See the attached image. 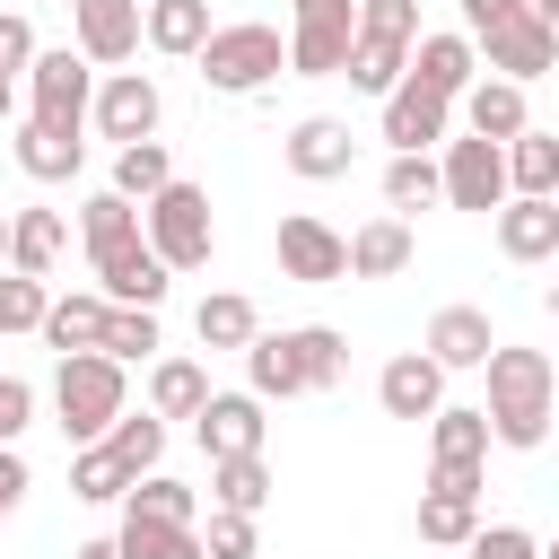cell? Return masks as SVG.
<instances>
[{"mask_svg": "<svg viewBox=\"0 0 559 559\" xmlns=\"http://www.w3.org/2000/svg\"><path fill=\"white\" fill-rule=\"evenodd\" d=\"M480 367H489V411H480L489 437L533 454V445L550 437V384H559V376H550V349H515V341H498Z\"/></svg>", "mask_w": 559, "mask_h": 559, "instance_id": "obj_1", "label": "cell"}, {"mask_svg": "<svg viewBox=\"0 0 559 559\" xmlns=\"http://www.w3.org/2000/svg\"><path fill=\"white\" fill-rule=\"evenodd\" d=\"M411 44H419V0H358V35H349L341 79H349V87H367V96H393V87H402Z\"/></svg>", "mask_w": 559, "mask_h": 559, "instance_id": "obj_2", "label": "cell"}, {"mask_svg": "<svg viewBox=\"0 0 559 559\" xmlns=\"http://www.w3.org/2000/svg\"><path fill=\"white\" fill-rule=\"evenodd\" d=\"M192 61H201V79H210L218 96H262V87L280 79V61H288V44H280V26H262V17H245V26H210Z\"/></svg>", "mask_w": 559, "mask_h": 559, "instance_id": "obj_3", "label": "cell"}, {"mask_svg": "<svg viewBox=\"0 0 559 559\" xmlns=\"http://www.w3.org/2000/svg\"><path fill=\"white\" fill-rule=\"evenodd\" d=\"M140 245L166 262V271H201L210 253H218V227H210V192L201 183H166V192H148L140 201Z\"/></svg>", "mask_w": 559, "mask_h": 559, "instance_id": "obj_4", "label": "cell"}, {"mask_svg": "<svg viewBox=\"0 0 559 559\" xmlns=\"http://www.w3.org/2000/svg\"><path fill=\"white\" fill-rule=\"evenodd\" d=\"M52 402H61L70 445H96V437L122 419V367L96 358V349H79V358H61V376H52Z\"/></svg>", "mask_w": 559, "mask_h": 559, "instance_id": "obj_5", "label": "cell"}, {"mask_svg": "<svg viewBox=\"0 0 559 559\" xmlns=\"http://www.w3.org/2000/svg\"><path fill=\"white\" fill-rule=\"evenodd\" d=\"M349 35H358V0H297V26H288V70H297V79H341Z\"/></svg>", "mask_w": 559, "mask_h": 559, "instance_id": "obj_6", "label": "cell"}, {"mask_svg": "<svg viewBox=\"0 0 559 559\" xmlns=\"http://www.w3.org/2000/svg\"><path fill=\"white\" fill-rule=\"evenodd\" d=\"M26 87H35V114H26V122L79 131V122H87V96H96V70H87L79 52H35V61H26Z\"/></svg>", "mask_w": 559, "mask_h": 559, "instance_id": "obj_7", "label": "cell"}, {"mask_svg": "<svg viewBox=\"0 0 559 559\" xmlns=\"http://www.w3.org/2000/svg\"><path fill=\"white\" fill-rule=\"evenodd\" d=\"M437 192L454 210H498L507 201V166L489 140H445V166H437Z\"/></svg>", "mask_w": 559, "mask_h": 559, "instance_id": "obj_8", "label": "cell"}, {"mask_svg": "<svg viewBox=\"0 0 559 559\" xmlns=\"http://www.w3.org/2000/svg\"><path fill=\"white\" fill-rule=\"evenodd\" d=\"M480 44H489V70H498L507 87H524V79H542V70L559 61V35H550L533 9H515V17H507V26H489Z\"/></svg>", "mask_w": 559, "mask_h": 559, "instance_id": "obj_9", "label": "cell"}, {"mask_svg": "<svg viewBox=\"0 0 559 559\" xmlns=\"http://www.w3.org/2000/svg\"><path fill=\"white\" fill-rule=\"evenodd\" d=\"M87 114H96V131H105V140H122V148H131V140H148V131H157V79L114 70V79L87 96Z\"/></svg>", "mask_w": 559, "mask_h": 559, "instance_id": "obj_10", "label": "cell"}, {"mask_svg": "<svg viewBox=\"0 0 559 559\" xmlns=\"http://www.w3.org/2000/svg\"><path fill=\"white\" fill-rule=\"evenodd\" d=\"M280 271L306 280V288H323V280H349V253H341V236H332L323 218L288 210V218H280Z\"/></svg>", "mask_w": 559, "mask_h": 559, "instance_id": "obj_11", "label": "cell"}, {"mask_svg": "<svg viewBox=\"0 0 559 559\" xmlns=\"http://www.w3.org/2000/svg\"><path fill=\"white\" fill-rule=\"evenodd\" d=\"M79 61H131L140 52V0H70Z\"/></svg>", "mask_w": 559, "mask_h": 559, "instance_id": "obj_12", "label": "cell"}, {"mask_svg": "<svg viewBox=\"0 0 559 559\" xmlns=\"http://www.w3.org/2000/svg\"><path fill=\"white\" fill-rule=\"evenodd\" d=\"M445 122H454V105L428 96V87H411V79L384 96V140H393V157H428V140H445Z\"/></svg>", "mask_w": 559, "mask_h": 559, "instance_id": "obj_13", "label": "cell"}, {"mask_svg": "<svg viewBox=\"0 0 559 559\" xmlns=\"http://www.w3.org/2000/svg\"><path fill=\"white\" fill-rule=\"evenodd\" d=\"M192 428H201L210 463H227V454H262V402H253V393H210V402L192 411Z\"/></svg>", "mask_w": 559, "mask_h": 559, "instance_id": "obj_14", "label": "cell"}, {"mask_svg": "<svg viewBox=\"0 0 559 559\" xmlns=\"http://www.w3.org/2000/svg\"><path fill=\"white\" fill-rule=\"evenodd\" d=\"M96 280H105V306H140V314H157V297H166V262L148 253V245H122V253H96Z\"/></svg>", "mask_w": 559, "mask_h": 559, "instance_id": "obj_15", "label": "cell"}, {"mask_svg": "<svg viewBox=\"0 0 559 559\" xmlns=\"http://www.w3.org/2000/svg\"><path fill=\"white\" fill-rule=\"evenodd\" d=\"M376 402H384L393 419H428V411H445V367L419 358V349H402V358L376 376Z\"/></svg>", "mask_w": 559, "mask_h": 559, "instance_id": "obj_16", "label": "cell"}, {"mask_svg": "<svg viewBox=\"0 0 559 559\" xmlns=\"http://www.w3.org/2000/svg\"><path fill=\"white\" fill-rule=\"evenodd\" d=\"M402 79L454 105V96L472 87V35H419V44H411V61H402Z\"/></svg>", "mask_w": 559, "mask_h": 559, "instance_id": "obj_17", "label": "cell"}, {"mask_svg": "<svg viewBox=\"0 0 559 559\" xmlns=\"http://www.w3.org/2000/svg\"><path fill=\"white\" fill-rule=\"evenodd\" d=\"M349 157H358V140H349V122H332V114H306V122L288 131V166H297L306 183L349 175Z\"/></svg>", "mask_w": 559, "mask_h": 559, "instance_id": "obj_18", "label": "cell"}, {"mask_svg": "<svg viewBox=\"0 0 559 559\" xmlns=\"http://www.w3.org/2000/svg\"><path fill=\"white\" fill-rule=\"evenodd\" d=\"M498 166H507V192L515 201H559V140L550 131H515L498 148Z\"/></svg>", "mask_w": 559, "mask_h": 559, "instance_id": "obj_19", "label": "cell"}, {"mask_svg": "<svg viewBox=\"0 0 559 559\" xmlns=\"http://www.w3.org/2000/svg\"><path fill=\"white\" fill-rule=\"evenodd\" d=\"M498 253L507 262H550L559 253V201H498Z\"/></svg>", "mask_w": 559, "mask_h": 559, "instance_id": "obj_20", "label": "cell"}, {"mask_svg": "<svg viewBox=\"0 0 559 559\" xmlns=\"http://www.w3.org/2000/svg\"><path fill=\"white\" fill-rule=\"evenodd\" d=\"M463 122H472V140H489V148H507L515 131H533V114H524V87H507V79H480V87H463Z\"/></svg>", "mask_w": 559, "mask_h": 559, "instance_id": "obj_21", "label": "cell"}, {"mask_svg": "<svg viewBox=\"0 0 559 559\" xmlns=\"http://www.w3.org/2000/svg\"><path fill=\"white\" fill-rule=\"evenodd\" d=\"M61 245H70L61 210H17V218H9V271H17V280H52Z\"/></svg>", "mask_w": 559, "mask_h": 559, "instance_id": "obj_22", "label": "cell"}, {"mask_svg": "<svg viewBox=\"0 0 559 559\" xmlns=\"http://www.w3.org/2000/svg\"><path fill=\"white\" fill-rule=\"evenodd\" d=\"M498 341H489V314L480 306H445L437 323H428V349L419 358H437V367H480Z\"/></svg>", "mask_w": 559, "mask_h": 559, "instance_id": "obj_23", "label": "cell"}, {"mask_svg": "<svg viewBox=\"0 0 559 559\" xmlns=\"http://www.w3.org/2000/svg\"><path fill=\"white\" fill-rule=\"evenodd\" d=\"M341 253H349L358 280H393V271H411V227L402 218H367L358 236H341Z\"/></svg>", "mask_w": 559, "mask_h": 559, "instance_id": "obj_24", "label": "cell"}, {"mask_svg": "<svg viewBox=\"0 0 559 559\" xmlns=\"http://www.w3.org/2000/svg\"><path fill=\"white\" fill-rule=\"evenodd\" d=\"M288 358H297V384H306V393H332V384L349 376V341H341L332 323H297V332H288Z\"/></svg>", "mask_w": 559, "mask_h": 559, "instance_id": "obj_25", "label": "cell"}, {"mask_svg": "<svg viewBox=\"0 0 559 559\" xmlns=\"http://www.w3.org/2000/svg\"><path fill=\"white\" fill-rule=\"evenodd\" d=\"M79 157H87V140H79V131H44V122H26V131H17V166H26L35 183H70V175H79Z\"/></svg>", "mask_w": 559, "mask_h": 559, "instance_id": "obj_26", "label": "cell"}, {"mask_svg": "<svg viewBox=\"0 0 559 559\" xmlns=\"http://www.w3.org/2000/svg\"><path fill=\"white\" fill-rule=\"evenodd\" d=\"M140 35H148L157 52H201V35H210V0H148V9H140Z\"/></svg>", "mask_w": 559, "mask_h": 559, "instance_id": "obj_27", "label": "cell"}, {"mask_svg": "<svg viewBox=\"0 0 559 559\" xmlns=\"http://www.w3.org/2000/svg\"><path fill=\"white\" fill-rule=\"evenodd\" d=\"M35 332H44L61 358H79V349H96V332H105V297H52Z\"/></svg>", "mask_w": 559, "mask_h": 559, "instance_id": "obj_28", "label": "cell"}, {"mask_svg": "<svg viewBox=\"0 0 559 559\" xmlns=\"http://www.w3.org/2000/svg\"><path fill=\"white\" fill-rule=\"evenodd\" d=\"M210 402V376L192 367V358H157V376H148V419H192Z\"/></svg>", "mask_w": 559, "mask_h": 559, "instance_id": "obj_29", "label": "cell"}, {"mask_svg": "<svg viewBox=\"0 0 559 559\" xmlns=\"http://www.w3.org/2000/svg\"><path fill=\"white\" fill-rule=\"evenodd\" d=\"M472 533H480V498H463V489H428V498H419V542L463 550Z\"/></svg>", "mask_w": 559, "mask_h": 559, "instance_id": "obj_30", "label": "cell"}, {"mask_svg": "<svg viewBox=\"0 0 559 559\" xmlns=\"http://www.w3.org/2000/svg\"><path fill=\"white\" fill-rule=\"evenodd\" d=\"M96 445H105V454H114V463H122V472L140 480V472H157V454H166V419H148V411L131 419V411H122V419H114V428H105Z\"/></svg>", "mask_w": 559, "mask_h": 559, "instance_id": "obj_31", "label": "cell"}, {"mask_svg": "<svg viewBox=\"0 0 559 559\" xmlns=\"http://www.w3.org/2000/svg\"><path fill=\"white\" fill-rule=\"evenodd\" d=\"M210 498H218L227 515H253V507L271 498V463H262V454H227V463H210Z\"/></svg>", "mask_w": 559, "mask_h": 559, "instance_id": "obj_32", "label": "cell"}, {"mask_svg": "<svg viewBox=\"0 0 559 559\" xmlns=\"http://www.w3.org/2000/svg\"><path fill=\"white\" fill-rule=\"evenodd\" d=\"M122 515H148V524H192V515H201V498H192L183 480H166V472H140V480L122 489Z\"/></svg>", "mask_w": 559, "mask_h": 559, "instance_id": "obj_33", "label": "cell"}, {"mask_svg": "<svg viewBox=\"0 0 559 559\" xmlns=\"http://www.w3.org/2000/svg\"><path fill=\"white\" fill-rule=\"evenodd\" d=\"M114 550H122V559H201V533H192V524H148V515H122Z\"/></svg>", "mask_w": 559, "mask_h": 559, "instance_id": "obj_34", "label": "cell"}, {"mask_svg": "<svg viewBox=\"0 0 559 559\" xmlns=\"http://www.w3.org/2000/svg\"><path fill=\"white\" fill-rule=\"evenodd\" d=\"M79 236H87V262H96V253H122V245H140V210H131L122 192H96L87 218H79Z\"/></svg>", "mask_w": 559, "mask_h": 559, "instance_id": "obj_35", "label": "cell"}, {"mask_svg": "<svg viewBox=\"0 0 559 559\" xmlns=\"http://www.w3.org/2000/svg\"><path fill=\"white\" fill-rule=\"evenodd\" d=\"M166 183H175V166H166V148H157V140H131V148L114 157V192H122L131 210H140L148 192H166Z\"/></svg>", "mask_w": 559, "mask_h": 559, "instance_id": "obj_36", "label": "cell"}, {"mask_svg": "<svg viewBox=\"0 0 559 559\" xmlns=\"http://www.w3.org/2000/svg\"><path fill=\"white\" fill-rule=\"evenodd\" d=\"M192 332H201V349H245L262 323H253V306H245V297H227V288H218V297H201Z\"/></svg>", "mask_w": 559, "mask_h": 559, "instance_id": "obj_37", "label": "cell"}, {"mask_svg": "<svg viewBox=\"0 0 559 559\" xmlns=\"http://www.w3.org/2000/svg\"><path fill=\"white\" fill-rule=\"evenodd\" d=\"M428 445H437V463H480L489 454V419L480 411H428Z\"/></svg>", "mask_w": 559, "mask_h": 559, "instance_id": "obj_38", "label": "cell"}, {"mask_svg": "<svg viewBox=\"0 0 559 559\" xmlns=\"http://www.w3.org/2000/svg\"><path fill=\"white\" fill-rule=\"evenodd\" d=\"M157 349V314H140V306H105V332H96V358H148Z\"/></svg>", "mask_w": 559, "mask_h": 559, "instance_id": "obj_39", "label": "cell"}, {"mask_svg": "<svg viewBox=\"0 0 559 559\" xmlns=\"http://www.w3.org/2000/svg\"><path fill=\"white\" fill-rule=\"evenodd\" d=\"M131 489V472L105 454V445H79V463H70V498H87V507H114Z\"/></svg>", "mask_w": 559, "mask_h": 559, "instance_id": "obj_40", "label": "cell"}, {"mask_svg": "<svg viewBox=\"0 0 559 559\" xmlns=\"http://www.w3.org/2000/svg\"><path fill=\"white\" fill-rule=\"evenodd\" d=\"M384 201H393V210H428V201H437V166H428V157H393V166H384Z\"/></svg>", "mask_w": 559, "mask_h": 559, "instance_id": "obj_41", "label": "cell"}, {"mask_svg": "<svg viewBox=\"0 0 559 559\" xmlns=\"http://www.w3.org/2000/svg\"><path fill=\"white\" fill-rule=\"evenodd\" d=\"M44 306H52V288H44V280H17V271L0 280V332H35V323H44Z\"/></svg>", "mask_w": 559, "mask_h": 559, "instance_id": "obj_42", "label": "cell"}, {"mask_svg": "<svg viewBox=\"0 0 559 559\" xmlns=\"http://www.w3.org/2000/svg\"><path fill=\"white\" fill-rule=\"evenodd\" d=\"M201 559H253V515H227V507H210Z\"/></svg>", "mask_w": 559, "mask_h": 559, "instance_id": "obj_43", "label": "cell"}, {"mask_svg": "<svg viewBox=\"0 0 559 559\" xmlns=\"http://www.w3.org/2000/svg\"><path fill=\"white\" fill-rule=\"evenodd\" d=\"M463 550H472V559H542V542H533L524 524H480Z\"/></svg>", "mask_w": 559, "mask_h": 559, "instance_id": "obj_44", "label": "cell"}, {"mask_svg": "<svg viewBox=\"0 0 559 559\" xmlns=\"http://www.w3.org/2000/svg\"><path fill=\"white\" fill-rule=\"evenodd\" d=\"M26 61H35V26H26L17 9H0V79H17Z\"/></svg>", "mask_w": 559, "mask_h": 559, "instance_id": "obj_45", "label": "cell"}, {"mask_svg": "<svg viewBox=\"0 0 559 559\" xmlns=\"http://www.w3.org/2000/svg\"><path fill=\"white\" fill-rule=\"evenodd\" d=\"M35 419V384H17V376H0V445H17V428Z\"/></svg>", "mask_w": 559, "mask_h": 559, "instance_id": "obj_46", "label": "cell"}, {"mask_svg": "<svg viewBox=\"0 0 559 559\" xmlns=\"http://www.w3.org/2000/svg\"><path fill=\"white\" fill-rule=\"evenodd\" d=\"M26 489H35V480H26V454H17V445H0V524L17 515V498H26Z\"/></svg>", "mask_w": 559, "mask_h": 559, "instance_id": "obj_47", "label": "cell"}, {"mask_svg": "<svg viewBox=\"0 0 559 559\" xmlns=\"http://www.w3.org/2000/svg\"><path fill=\"white\" fill-rule=\"evenodd\" d=\"M515 9H524V0H463V26H472V35H489V26H507Z\"/></svg>", "mask_w": 559, "mask_h": 559, "instance_id": "obj_48", "label": "cell"}, {"mask_svg": "<svg viewBox=\"0 0 559 559\" xmlns=\"http://www.w3.org/2000/svg\"><path fill=\"white\" fill-rule=\"evenodd\" d=\"M428 489H463V498H480V463H437Z\"/></svg>", "mask_w": 559, "mask_h": 559, "instance_id": "obj_49", "label": "cell"}, {"mask_svg": "<svg viewBox=\"0 0 559 559\" xmlns=\"http://www.w3.org/2000/svg\"><path fill=\"white\" fill-rule=\"evenodd\" d=\"M70 559H122V550H114V542H79Z\"/></svg>", "mask_w": 559, "mask_h": 559, "instance_id": "obj_50", "label": "cell"}, {"mask_svg": "<svg viewBox=\"0 0 559 559\" xmlns=\"http://www.w3.org/2000/svg\"><path fill=\"white\" fill-rule=\"evenodd\" d=\"M9 114H17V87H9V79H0V122H9Z\"/></svg>", "mask_w": 559, "mask_h": 559, "instance_id": "obj_51", "label": "cell"}, {"mask_svg": "<svg viewBox=\"0 0 559 559\" xmlns=\"http://www.w3.org/2000/svg\"><path fill=\"white\" fill-rule=\"evenodd\" d=\"M0 262H9V218H0Z\"/></svg>", "mask_w": 559, "mask_h": 559, "instance_id": "obj_52", "label": "cell"}]
</instances>
